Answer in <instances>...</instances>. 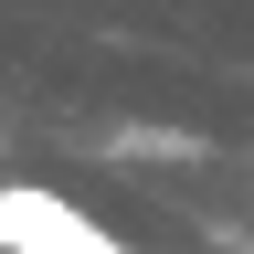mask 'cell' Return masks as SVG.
Returning a JSON list of instances; mask_svg holds the SVG:
<instances>
[{
  "mask_svg": "<svg viewBox=\"0 0 254 254\" xmlns=\"http://www.w3.org/2000/svg\"><path fill=\"white\" fill-rule=\"evenodd\" d=\"M0 254H138V244H117L95 212H74L43 180H0Z\"/></svg>",
  "mask_w": 254,
  "mask_h": 254,
  "instance_id": "1",
  "label": "cell"
}]
</instances>
